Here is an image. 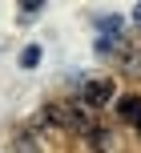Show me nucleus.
I'll use <instances>...</instances> for the list:
<instances>
[{
	"label": "nucleus",
	"instance_id": "423d86ee",
	"mask_svg": "<svg viewBox=\"0 0 141 153\" xmlns=\"http://www.w3.org/2000/svg\"><path fill=\"white\" fill-rule=\"evenodd\" d=\"M40 12H45V4H40V0H28V4H20V8H16V16H20V24H24V20H36Z\"/></svg>",
	"mask_w": 141,
	"mask_h": 153
},
{
	"label": "nucleus",
	"instance_id": "0eeeda50",
	"mask_svg": "<svg viewBox=\"0 0 141 153\" xmlns=\"http://www.w3.org/2000/svg\"><path fill=\"white\" fill-rule=\"evenodd\" d=\"M12 145L20 149V153H36V141H32L28 133H12Z\"/></svg>",
	"mask_w": 141,
	"mask_h": 153
},
{
	"label": "nucleus",
	"instance_id": "20e7f679",
	"mask_svg": "<svg viewBox=\"0 0 141 153\" xmlns=\"http://www.w3.org/2000/svg\"><path fill=\"white\" fill-rule=\"evenodd\" d=\"M117 61H121V69H125L129 76H141V48H129L125 45V53H121Z\"/></svg>",
	"mask_w": 141,
	"mask_h": 153
},
{
	"label": "nucleus",
	"instance_id": "f03ea898",
	"mask_svg": "<svg viewBox=\"0 0 141 153\" xmlns=\"http://www.w3.org/2000/svg\"><path fill=\"white\" fill-rule=\"evenodd\" d=\"M117 117H121V121H129L133 129H141V97H133V93L121 97V101H117Z\"/></svg>",
	"mask_w": 141,
	"mask_h": 153
},
{
	"label": "nucleus",
	"instance_id": "1a4fd4ad",
	"mask_svg": "<svg viewBox=\"0 0 141 153\" xmlns=\"http://www.w3.org/2000/svg\"><path fill=\"white\" fill-rule=\"evenodd\" d=\"M137 133H141V129H137Z\"/></svg>",
	"mask_w": 141,
	"mask_h": 153
},
{
	"label": "nucleus",
	"instance_id": "f257e3e1",
	"mask_svg": "<svg viewBox=\"0 0 141 153\" xmlns=\"http://www.w3.org/2000/svg\"><path fill=\"white\" fill-rule=\"evenodd\" d=\"M81 101H85L89 109H101L113 101V81L109 76H89L85 85H81Z\"/></svg>",
	"mask_w": 141,
	"mask_h": 153
},
{
	"label": "nucleus",
	"instance_id": "7ed1b4c3",
	"mask_svg": "<svg viewBox=\"0 0 141 153\" xmlns=\"http://www.w3.org/2000/svg\"><path fill=\"white\" fill-rule=\"evenodd\" d=\"M97 36H109V40H125L121 32H125V20L121 16H97Z\"/></svg>",
	"mask_w": 141,
	"mask_h": 153
},
{
	"label": "nucleus",
	"instance_id": "6e6552de",
	"mask_svg": "<svg viewBox=\"0 0 141 153\" xmlns=\"http://www.w3.org/2000/svg\"><path fill=\"white\" fill-rule=\"evenodd\" d=\"M133 20H137V24H141V4H137V8H133Z\"/></svg>",
	"mask_w": 141,
	"mask_h": 153
},
{
	"label": "nucleus",
	"instance_id": "39448f33",
	"mask_svg": "<svg viewBox=\"0 0 141 153\" xmlns=\"http://www.w3.org/2000/svg\"><path fill=\"white\" fill-rule=\"evenodd\" d=\"M40 65V45H24L20 48V69H36Z\"/></svg>",
	"mask_w": 141,
	"mask_h": 153
}]
</instances>
